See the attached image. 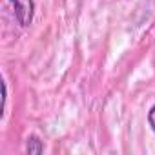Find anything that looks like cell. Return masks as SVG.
Returning a JSON list of instances; mask_svg holds the SVG:
<instances>
[{"label": "cell", "mask_w": 155, "mask_h": 155, "mask_svg": "<svg viewBox=\"0 0 155 155\" xmlns=\"http://www.w3.org/2000/svg\"><path fill=\"white\" fill-rule=\"evenodd\" d=\"M15 9V17L20 26L28 28L33 22V13H35V4L33 0H9Z\"/></svg>", "instance_id": "obj_1"}, {"label": "cell", "mask_w": 155, "mask_h": 155, "mask_svg": "<svg viewBox=\"0 0 155 155\" xmlns=\"http://www.w3.org/2000/svg\"><path fill=\"white\" fill-rule=\"evenodd\" d=\"M26 150H28V153H31V155H38V153L44 151V144H42V140H40L37 135H31V137L28 139Z\"/></svg>", "instance_id": "obj_2"}, {"label": "cell", "mask_w": 155, "mask_h": 155, "mask_svg": "<svg viewBox=\"0 0 155 155\" xmlns=\"http://www.w3.org/2000/svg\"><path fill=\"white\" fill-rule=\"evenodd\" d=\"M148 122H150L151 130L155 131V104L151 106V110H150V113H148Z\"/></svg>", "instance_id": "obj_3"}]
</instances>
